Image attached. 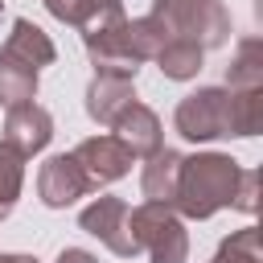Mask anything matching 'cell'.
<instances>
[{"label":"cell","mask_w":263,"mask_h":263,"mask_svg":"<svg viewBox=\"0 0 263 263\" xmlns=\"http://www.w3.org/2000/svg\"><path fill=\"white\" fill-rule=\"evenodd\" d=\"M62 263H66V259H62ZM70 263H90V259H86V255H70Z\"/></svg>","instance_id":"1"}]
</instances>
